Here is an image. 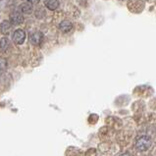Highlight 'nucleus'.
<instances>
[{
    "mask_svg": "<svg viewBox=\"0 0 156 156\" xmlns=\"http://www.w3.org/2000/svg\"><path fill=\"white\" fill-rule=\"evenodd\" d=\"M72 28H73V24L71 23L70 21L65 20V21H62L59 24V29H60L61 32H63V33L70 32V30H72Z\"/></svg>",
    "mask_w": 156,
    "mask_h": 156,
    "instance_id": "423d86ee",
    "label": "nucleus"
},
{
    "mask_svg": "<svg viewBox=\"0 0 156 156\" xmlns=\"http://www.w3.org/2000/svg\"><path fill=\"white\" fill-rule=\"evenodd\" d=\"M44 3H45V6L49 9V10H56V9L59 7L58 0H45Z\"/></svg>",
    "mask_w": 156,
    "mask_h": 156,
    "instance_id": "6e6552de",
    "label": "nucleus"
},
{
    "mask_svg": "<svg viewBox=\"0 0 156 156\" xmlns=\"http://www.w3.org/2000/svg\"><path fill=\"white\" fill-rule=\"evenodd\" d=\"M19 11L21 13H24V14H32L34 11V8L30 3H24L20 6Z\"/></svg>",
    "mask_w": 156,
    "mask_h": 156,
    "instance_id": "0eeeda50",
    "label": "nucleus"
},
{
    "mask_svg": "<svg viewBox=\"0 0 156 156\" xmlns=\"http://www.w3.org/2000/svg\"><path fill=\"white\" fill-rule=\"evenodd\" d=\"M41 0H28V2L30 4H37Z\"/></svg>",
    "mask_w": 156,
    "mask_h": 156,
    "instance_id": "9b49d317",
    "label": "nucleus"
},
{
    "mask_svg": "<svg viewBox=\"0 0 156 156\" xmlns=\"http://www.w3.org/2000/svg\"><path fill=\"white\" fill-rule=\"evenodd\" d=\"M10 22L12 25H20L24 22V16L23 13L20 11H14L10 15Z\"/></svg>",
    "mask_w": 156,
    "mask_h": 156,
    "instance_id": "7ed1b4c3",
    "label": "nucleus"
},
{
    "mask_svg": "<svg viewBox=\"0 0 156 156\" xmlns=\"http://www.w3.org/2000/svg\"><path fill=\"white\" fill-rule=\"evenodd\" d=\"M43 41V34L41 32H34L30 34V41L34 45H39Z\"/></svg>",
    "mask_w": 156,
    "mask_h": 156,
    "instance_id": "20e7f679",
    "label": "nucleus"
},
{
    "mask_svg": "<svg viewBox=\"0 0 156 156\" xmlns=\"http://www.w3.org/2000/svg\"><path fill=\"white\" fill-rule=\"evenodd\" d=\"M151 144H152V141L148 136H142L136 140V148L140 151H146L150 148Z\"/></svg>",
    "mask_w": 156,
    "mask_h": 156,
    "instance_id": "f257e3e1",
    "label": "nucleus"
},
{
    "mask_svg": "<svg viewBox=\"0 0 156 156\" xmlns=\"http://www.w3.org/2000/svg\"><path fill=\"white\" fill-rule=\"evenodd\" d=\"M13 41L16 44H23L26 39V34L23 30H16L13 34Z\"/></svg>",
    "mask_w": 156,
    "mask_h": 156,
    "instance_id": "f03ea898",
    "label": "nucleus"
},
{
    "mask_svg": "<svg viewBox=\"0 0 156 156\" xmlns=\"http://www.w3.org/2000/svg\"><path fill=\"white\" fill-rule=\"evenodd\" d=\"M9 39L7 37H3L0 39V50L2 51H6L9 47Z\"/></svg>",
    "mask_w": 156,
    "mask_h": 156,
    "instance_id": "1a4fd4ad",
    "label": "nucleus"
},
{
    "mask_svg": "<svg viewBox=\"0 0 156 156\" xmlns=\"http://www.w3.org/2000/svg\"><path fill=\"white\" fill-rule=\"evenodd\" d=\"M7 68V61L4 58L0 57V72H3Z\"/></svg>",
    "mask_w": 156,
    "mask_h": 156,
    "instance_id": "9d476101",
    "label": "nucleus"
},
{
    "mask_svg": "<svg viewBox=\"0 0 156 156\" xmlns=\"http://www.w3.org/2000/svg\"><path fill=\"white\" fill-rule=\"evenodd\" d=\"M119 156H132V155H130L129 153H124V154H121V155H119Z\"/></svg>",
    "mask_w": 156,
    "mask_h": 156,
    "instance_id": "f8f14e48",
    "label": "nucleus"
},
{
    "mask_svg": "<svg viewBox=\"0 0 156 156\" xmlns=\"http://www.w3.org/2000/svg\"><path fill=\"white\" fill-rule=\"evenodd\" d=\"M0 30H1L2 34H4L5 35L9 34L12 30V24L11 22L9 21H3L1 25H0Z\"/></svg>",
    "mask_w": 156,
    "mask_h": 156,
    "instance_id": "39448f33",
    "label": "nucleus"
}]
</instances>
